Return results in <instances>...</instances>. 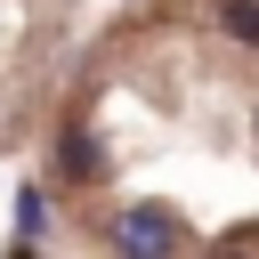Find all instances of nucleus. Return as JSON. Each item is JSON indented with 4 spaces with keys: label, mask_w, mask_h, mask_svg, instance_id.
<instances>
[{
    "label": "nucleus",
    "mask_w": 259,
    "mask_h": 259,
    "mask_svg": "<svg viewBox=\"0 0 259 259\" xmlns=\"http://www.w3.org/2000/svg\"><path fill=\"white\" fill-rule=\"evenodd\" d=\"M16 235H24V243L49 235V194H40V186H16Z\"/></svg>",
    "instance_id": "nucleus-3"
},
{
    "label": "nucleus",
    "mask_w": 259,
    "mask_h": 259,
    "mask_svg": "<svg viewBox=\"0 0 259 259\" xmlns=\"http://www.w3.org/2000/svg\"><path fill=\"white\" fill-rule=\"evenodd\" d=\"M219 24H227L235 40H251V49H259V0H227V8H219Z\"/></svg>",
    "instance_id": "nucleus-4"
},
{
    "label": "nucleus",
    "mask_w": 259,
    "mask_h": 259,
    "mask_svg": "<svg viewBox=\"0 0 259 259\" xmlns=\"http://www.w3.org/2000/svg\"><path fill=\"white\" fill-rule=\"evenodd\" d=\"M57 162H65V178H81V186H89V178H105L97 138H65V146H57Z\"/></svg>",
    "instance_id": "nucleus-2"
},
{
    "label": "nucleus",
    "mask_w": 259,
    "mask_h": 259,
    "mask_svg": "<svg viewBox=\"0 0 259 259\" xmlns=\"http://www.w3.org/2000/svg\"><path fill=\"white\" fill-rule=\"evenodd\" d=\"M113 243H121V251H178V219H170L162 202H138V210L113 219Z\"/></svg>",
    "instance_id": "nucleus-1"
}]
</instances>
